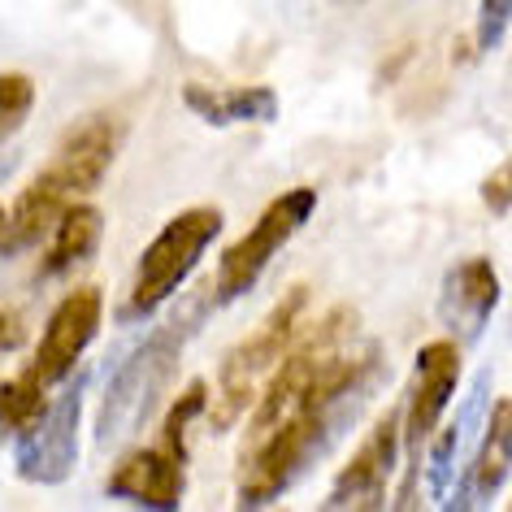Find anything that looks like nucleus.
Instances as JSON below:
<instances>
[{
	"instance_id": "19",
	"label": "nucleus",
	"mask_w": 512,
	"mask_h": 512,
	"mask_svg": "<svg viewBox=\"0 0 512 512\" xmlns=\"http://www.w3.org/2000/svg\"><path fill=\"white\" fill-rule=\"evenodd\" d=\"M512 22V0H478V22H473V40H478L482 53L504 44Z\"/></svg>"
},
{
	"instance_id": "15",
	"label": "nucleus",
	"mask_w": 512,
	"mask_h": 512,
	"mask_svg": "<svg viewBox=\"0 0 512 512\" xmlns=\"http://www.w3.org/2000/svg\"><path fill=\"white\" fill-rule=\"evenodd\" d=\"M482 400H486V374L478 382V391H473V400L460 408L452 426H443V430H434V439H430V460H421L426 465V482H430V495H434V504H443L447 491H452V473L460 465V456H465V434L478 426V417H482Z\"/></svg>"
},
{
	"instance_id": "6",
	"label": "nucleus",
	"mask_w": 512,
	"mask_h": 512,
	"mask_svg": "<svg viewBox=\"0 0 512 512\" xmlns=\"http://www.w3.org/2000/svg\"><path fill=\"white\" fill-rule=\"evenodd\" d=\"M122 118L109 109L100 113H87L61 135V144L53 148V157L40 165V183L53 187L61 200H79V196H92V191L105 183L109 165L118 161V148H122Z\"/></svg>"
},
{
	"instance_id": "5",
	"label": "nucleus",
	"mask_w": 512,
	"mask_h": 512,
	"mask_svg": "<svg viewBox=\"0 0 512 512\" xmlns=\"http://www.w3.org/2000/svg\"><path fill=\"white\" fill-rule=\"evenodd\" d=\"M313 209H317V191L313 187H291L278 200L265 204V213L248 226V235L235 239L222 252V261H217V287H213V296L217 300L248 296V291L261 283L265 265H270L274 256L304 230V222L313 217Z\"/></svg>"
},
{
	"instance_id": "12",
	"label": "nucleus",
	"mask_w": 512,
	"mask_h": 512,
	"mask_svg": "<svg viewBox=\"0 0 512 512\" xmlns=\"http://www.w3.org/2000/svg\"><path fill=\"white\" fill-rule=\"evenodd\" d=\"M512 473V400H495L486 413V430L478 452L465 460L460 495H447V508H482L499 495Z\"/></svg>"
},
{
	"instance_id": "10",
	"label": "nucleus",
	"mask_w": 512,
	"mask_h": 512,
	"mask_svg": "<svg viewBox=\"0 0 512 512\" xmlns=\"http://www.w3.org/2000/svg\"><path fill=\"white\" fill-rule=\"evenodd\" d=\"M499 309V274L491 256H465L443 274L439 287V322L456 343H478L491 313Z\"/></svg>"
},
{
	"instance_id": "21",
	"label": "nucleus",
	"mask_w": 512,
	"mask_h": 512,
	"mask_svg": "<svg viewBox=\"0 0 512 512\" xmlns=\"http://www.w3.org/2000/svg\"><path fill=\"white\" fill-rule=\"evenodd\" d=\"M22 339H27V317L14 309H0V356L14 352Z\"/></svg>"
},
{
	"instance_id": "17",
	"label": "nucleus",
	"mask_w": 512,
	"mask_h": 512,
	"mask_svg": "<svg viewBox=\"0 0 512 512\" xmlns=\"http://www.w3.org/2000/svg\"><path fill=\"white\" fill-rule=\"evenodd\" d=\"M204 404H209V387H204V382H187L183 395L170 404V413H165V421H161V443L157 447H165V452L178 456L183 465L191 460V452H187V426L204 413Z\"/></svg>"
},
{
	"instance_id": "13",
	"label": "nucleus",
	"mask_w": 512,
	"mask_h": 512,
	"mask_svg": "<svg viewBox=\"0 0 512 512\" xmlns=\"http://www.w3.org/2000/svg\"><path fill=\"white\" fill-rule=\"evenodd\" d=\"M183 105L209 126H239V122H274L278 92L274 87H204L187 83Z\"/></svg>"
},
{
	"instance_id": "7",
	"label": "nucleus",
	"mask_w": 512,
	"mask_h": 512,
	"mask_svg": "<svg viewBox=\"0 0 512 512\" xmlns=\"http://www.w3.org/2000/svg\"><path fill=\"white\" fill-rule=\"evenodd\" d=\"M83 391L87 378H66V391L48 400L40 421L18 443V478L31 486H61L79 465V430H83Z\"/></svg>"
},
{
	"instance_id": "4",
	"label": "nucleus",
	"mask_w": 512,
	"mask_h": 512,
	"mask_svg": "<svg viewBox=\"0 0 512 512\" xmlns=\"http://www.w3.org/2000/svg\"><path fill=\"white\" fill-rule=\"evenodd\" d=\"M460 382V343L456 339H434L417 352V369H413V387L400 408V447L408 452V473H404V491L395 499V508H413L417 495L413 486L421 478V460L434 439V430L443 426V413L456 395Z\"/></svg>"
},
{
	"instance_id": "9",
	"label": "nucleus",
	"mask_w": 512,
	"mask_h": 512,
	"mask_svg": "<svg viewBox=\"0 0 512 512\" xmlns=\"http://www.w3.org/2000/svg\"><path fill=\"white\" fill-rule=\"evenodd\" d=\"M395 465H400V413H387V417H378V426L365 434V443L339 469L322 508H352V512L382 508L387 504V482Z\"/></svg>"
},
{
	"instance_id": "23",
	"label": "nucleus",
	"mask_w": 512,
	"mask_h": 512,
	"mask_svg": "<svg viewBox=\"0 0 512 512\" xmlns=\"http://www.w3.org/2000/svg\"><path fill=\"white\" fill-rule=\"evenodd\" d=\"M343 5H361V0H343Z\"/></svg>"
},
{
	"instance_id": "3",
	"label": "nucleus",
	"mask_w": 512,
	"mask_h": 512,
	"mask_svg": "<svg viewBox=\"0 0 512 512\" xmlns=\"http://www.w3.org/2000/svg\"><path fill=\"white\" fill-rule=\"evenodd\" d=\"M222 235V213L213 204H196L161 226V235L139 256V270L131 283V296L122 304V322H144L174 300V291L187 283V274L200 265L209 243Z\"/></svg>"
},
{
	"instance_id": "14",
	"label": "nucleus",
	"mask_w": 512,
	"mask_h": 512,
	"mask_svg": "<svg viewBox=\"0 0 512 512\" xmlns=\"http://www.w3.org/2000/svg\"><path fill=\"white\" fill-rule=\"evenodd\" d=\"M105 235V217L96 204H70L57 217L53 235H48V252L40 261V278H66L70 270H79L83 261H92Z\"/></svg>"
},
{
	"instance_id": "11",
	"label": "nucleus",
	"mask_w": 512,
	"mask_h": 512,
	"mask_svg": "<svg viewBox=\"0 0 512 512\" xmlns=\"http://www.w3.org/2000/svg\"><path fill=\"white\" fill-rule=\"evenodd\" d=\"M183 473L187 465L165 447H135L113 465L105 491L113 499H131L144 508H178L183 504Z\"/></svg>"
},
{
	"instance_id": "1",
	"label": "nucleus",
	"mask_w": 512,
	"mask_h": 512,
	"mask_svg": "<svg viewBox=\"0 0 512 512\" xmlns=\"http://www.w3.org/2000/svg\"><path fill=\"white\" fill-rule=\"evenodd\" d=\"M204 313H209V296L187 300L170 322H161L131 356H126L122 369L109 378L105 400L96 408V447H122L148 426L152 413H157V404H161V395L170 391L178 361H183V348L200 330Z\"/></svg>"
},
{
	"instance_id": "2",
	"label": "nucleus",
	"mask_w": 512,
	"mask_h": 512,
	"mask_svg": "<svg viewBox=\"0 0 512 512\" xmlns=\"http://www.w3.org/2000/svg\"><path fill=\"white\" fill-rule=\"evenodd\" d=\"M304 309H309V287H304V283L287 287L283 296H278L274 309L265 313V322L222 356V374H217L222 382H217L213 430H230L243 413H248V404L256 400L265 374H274V365L283 361V352L291 348V339L300 335Z\"/></svg>"
},
{
	"instance_id": "20",
	"label": "nucleus",
	"mask_w": 512,
	"mask_h": 512,
	"mask_svg": "<svg viewBox=\"0 0 512 512\" xmlns=\"http://www.w3.org/2000/svg\"><path fill=\"white\" fill-rule=\"evenodd\" d=\"M478 191H482V204H486V209H491L495 217H504V213L512 209V157H508L504 165H495V170L482 178Z\"/></svg>"
},
{
	"instance_id": "18",
	"label": "nucleus",
	"mask_w": 512,
	"mask_h": 512,
	"mask_svg": "<svg viewBox=\"0 0 512 512\" xmlns=\"http://www.w3.org/2000/svg\"><path fill=\"white\" fill-rule=\"evenodd\" d=\"M35 109V83L27 74H0V144L31 118Z\"/></svg>"
},
{
	"instance_id": "16",
	"label": "nucleus",
	"mask_w": 512,
	"mask_h": 512,
	"mask_svg": "<svg viewBox=\"0 0 512 512\" xmlns=\"http://www.w3.org/2000/svg\"><path fill=\"white\" fill-rule=\"evenodd\" d=\"M48 391H53V387H48V382L35 374L31 365L22 369V374L0 382V434H18V439H22V434L40 421L48 400H53Z\"/></svg>"
},
{
	"instance_id": "8",
	"label": "nucleus",
	"mask_w": 512,
	"mask_h": 512,
	"mask_svg": "<svg viewBox=\"0 0 512 512\" xmlns=\"http://www.w3.org/2000/svg\"><path fill=\"white\" fill-rule=\"evenodd\" d=\"M100 313H105V291L96 283L74 287L70 296L57 304V313L48 317L44 335L35 343V361H31V369L48 387H61V382L74 374V365L83 361L87 343H92L100 330Z\"/></svg>"
},
{
	"instance_id": "22",
	"label": "nucleus",
	"mask_w": 512,
	"mask_h": 512,
	"mask_svg": "<svg viewBox=\"0 0 512 512\" xmlns=\"http://www.w3.org/2000/svg\"><path fill=\"white\" fill-rule=\"evenodd\" d=\"M0 230H5V209H0Z\"/></svg>"
}]
</instances>
